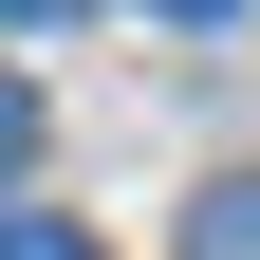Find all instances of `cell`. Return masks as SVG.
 Returning a JSON list of instances; mask_svg holds the SVG:
<instances>
[{
  "label": "cell",
  "instance_id": "1",
  "mask_svg": "<svg viewBox=\"0 0 260 260\" xmlns=\"http://www.w3.org/2000/svg\"><path fill=\"white\" fill-rule=\"evenodd\" d=\"M186 260H260V168H223L205 205H186Z\"/></svg>",
  "mask_w": 260,
  "mask_h": 260
},
{
  "label": "cell",
  "instance_id": "5",
  "mask_svg": "<svg viewBox=\"0 0 260 260\" xmlns=\"http://www.w3.org/2000/svg\"><path fill=\"white\" fill-rule=\"evenodd\" d=\"M149 19H242V0H149Z\"/></svg>",
  "mask_w": 260,
  "mask_h": 260
},
{
  "label": "cell",
  "instance_id": "3",
  "mask_svg": "<svg viewBox=\"0 0 260 260\" xmlns=\"http://www.w3.org/2000/svg\"><path fill=\"white\" fill-rule=\"evenodd\" d=\"M19 168H38V93L0 75V186H19Z\"/></svg>",
  "mask_w": 260,
  "mask_h": 260
},
{
  "label": "cell",
  "instance_id": "4",
  "mask_svg": "<svg viewBox=\"0 0 260 260\" xmlns=\"http://www.w3.org/2000/svg\"><path fill=\"white\" fill-rule=\"evenodd\" d=\"M0 19H19V38H56V19H93V0H0Z\"/></svg>",
  "mask_w": 260,
  "mask_h": 260
},
{
  "label": "cell",
  "instance_id": "2",
  "mask_svg": "<svg viewBox=\"0 0 260 260\" xmlns=\"http://www.w3.org/2000/svg\"><path fill=\"white\" fill-rule=\"evenodd\" d=\"M0 260H93V242H75L56 205H0Z\"/></svg>",
  "mask_w": 260,
  "mask_h": 260
}]
</instances>
